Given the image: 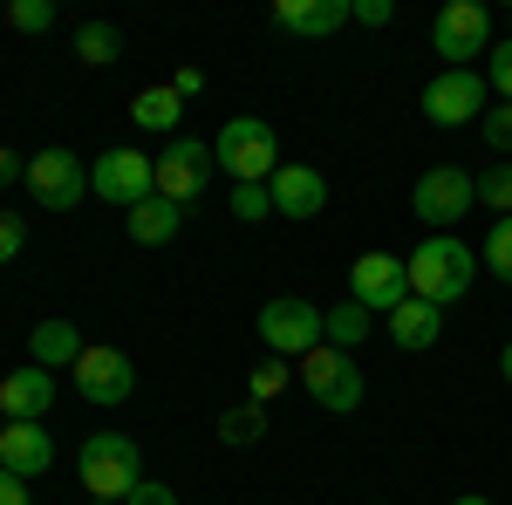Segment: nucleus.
<instances>
[{
	"label": "nucleus",
	"mask_w": 512,
	"mask_h": 505,
	"mask_svg": "<svg viewBox=\"0 0 512 505\" xmlns=\"http://www.w3.org/2000/svg\"><path fill=\"white\" fill-rule=\"evenodd\" d=\"M383 335H390L403 355H424V349H437V335H444V308H431V301H403V308H390L383 314Z\"/></svg>",
	"instance_id": "nucleus-18"
},
{
	"label": "nucleus",
	"mask_w": 512,
	"mask_h": 505,
	"mask_svg": "<svg viewBox=\"0 0 512 505\" xmlns=\"http://www.w3.org/2000/svg\"><path fill=\"white\" fill-rule=\"evenodd\" d=\"M219 437H226V444H260V437H267V403H253V396H246V403H226V410H219Z\"/></svg>",
	"instance_id": "nucleus-23"
},
{
	"label": "nucleus",
	"mask_w": 512,
	"mask_h": 505,
	"mask_svg": "<svg viewBox=\"0 0 512 505\" xmlns=\"http://www.w3.org/2000/svg\"><path fill=\"white\" fill-rule=\"evenodd\" d=\"M355 21V0H280L274 7V28H287V35H335V28H349Z\"/></svg>",
	"instance_id": "nucleus-17"
},
{
	"label": "nucleus",
	"mask_w": 512,
	"mask_h": 505,
	"mask_svg": "<svg viewBox=\"0 0 512 505\" xmlns=\"http://www.w3.org/2000/svg\"><path fill=\"white\" fill-rule=\"evenodd\" d=\"M431 48L444 55V69H472V55L492 48V14L485 0H444L431 21Z\"/></svg>",
	"instance_id": "nucleus-6"
},
{
	"label": "nucleus",
	"mask_w": 512,
	"mask_h": 505,
	"mask_svg": "<svg viewBox=\"0 0 512 505\" xmlns=\"http://www.w3.org/2000/svg\"><path fill=\"white\" fill-rule=\"evenodd\" d=\"M485 89H492L499 103H512V35L485 48Z\"/></svg>",
	"instance_id": "nucleus-28"
},
{
	"label": "nucleus",
	"mask_w": 512,
	"mask_h": 505,
	"mask_svg": "<svg viewBox=\"0 0 512 505\" xmlns=\"http://www.w3.org/2000/svg\"><path fill=\"white\" fill-rule=\"evenodd\" d=\"M485 103H492V89H485V69H437L424 82V117L437 130H458V123H478L485 117Z\"/></svg>",
	"instance_id": "nucleus-8"
},
{
	"label": "nucleus",
	"mask_w": 512,
	"mask_h": 505,
	"mask_svg": "<svg viewBox=\"0 0 512 505\" xmlns=\"http://www.w3.org/2000/svg\"><path fill=\"white\" fill-rule=\"evenodd\" d=\"M76 478H82L89 499L123 505L144 485V451H137V437H123V430H89L82 451H76Z\"/></svg>",
	"instance_id": "nucleus-2"
},
{
	"label": "nucleus",
	"mask_w": 512,
	"mask_h": 505,
	"mask_svg": "<svg viewBox=\"0 0 512 505\" xmlns=\"http://www.w3.org/2000/svg\"><path fill=\"white\" fill-rule=\"evenodd\" d=\"M48 465H55V437H48V424H7L0 430V471L41 478Z\"/></svg>",
	"instance_id": "nucleus-16"
},
{
	"label": "nucleus",
	"mask_w": 512,
	"mask_h": 505,
	"mask_svg": "<svg viewBox=\"0 0 512 505\" xmlns=\"http://www.w3.org/2000/svg\"><path fill=\"white\" fill-rule=\"evenodd\" d=\"M130 117H137V130H164V137H178V123H185V96H178L171 82H151V89H137Z\"/></svg>",
	"instance_id": "nucleus-21"
},
{
	"label": "nucleus",
	"mask_w": 512,
	"mask_h": 505,
	"mask_svg": "<svg viewBox=\"0 0 512 505\" xmlns=\"http://www.w3.org/2000/svg\"><path fill=\"white\" fill-rule=\"evenodd\" d=\"M89 349L76 335V321H41V328H28V362L35 369H76V355Z\"/></svg>",
	"instance_id": "nucleus-20"
},
{
	"label": "nucleus",
	"mask_w": 512,
	"mask_h": 505,
	"mask_svg": "<svg viewBox=\"0 0 512 505\" xmlns=\"http://www.w3.org/2000/svg\"><path fill=\"white\" fill-rule=\"evenodd\" d=\"M499 376H506V383H512V342H506V349H499Z\"/></svg>",
	"instance_id": "nucleus-38"
},
{
	"label": "nucleus",
	"mask_w": 512,
	"mask_h": 505,
	"mask_svg": "<svg viewBox=\"0 0 512 505\" xmlns=\"http://www.w3.org/2000/svg\"><path fill=\"white\" fill-rule=\"evenodd\" d=\"M89 505H110V499H89Z\"/></svg>",
	"instance_id": "nucleus-40"
},
{
	"label": "nucleus",
	"mask_w": 512,
	"mask_h": 505,
	"mask_svg": "<svg viewBox=\"0 0 512 505\" xmlns=\"http://www.w3.org/2000/svg\"><path fill=\"white\" fill-rule=\"evenodd\" d=\"M14 178H28V157H14L7 144H0V185H14Z\"/></svg>",
	"instance_id": "nucleus-36"
},
{
	"label": "nucleus",
	"mask_w": 512,
	"mask_h": 505,
	"mask_svg": "<svg viewBox=\"0 0 512 505\" xmlns=\"http://www.w3.org/2000/svg\"><path fill=\"white\" fill-rule=\"evenodd\" d=\"M478 198H485L499 219H512V164H485V171H478Z\"/></svg>",
	"instance_id": "nucleus-27"
},
{
	"label": "nucleus",
	"mask_w": 512,
	"mask_h": 505,
	"mask_svg": "<svg viewBox=\"0 0 512 505\" xmlns=\"http://www.w3.org/2000/svg\"><path fill=\"white\" fill-rule=\"evenodd\" d=\"M28 198H35L41 212H76L82 198H89V164L76 151H62V144H48V151L28 157Z\"/></svg>",
	"instance_id": "nucleus-5"
},
{
	"label": "nucleus",
	"mask_w": 512,
	"mask_h": 505,
	"mask_svg": "<svg viewBox=\"0 0 512 505\" xmlns=\"http://www.w3.org/2000/svg\"><path fill=\"white\" fill-rule=\"evenodd\" d=\"M130 246H171L178 239V226H185V205H171V198H144V205H130Z\"/></svg>",
	"instance_id": "nucleus-19"
},
{
	"label": "nucleus",
	"mask_w": 512,
	"mask_h": 505,
	"mask_svg": "<svg viewBox=\"0 0 512 505\" xmlns=\"http://www.w3.org/2000/svg\"><path fill=\"white\" fill-rule=\"evenodd\" d=\"M287 383H294V362H280V355H267V362H260L253 376H246V396H253V403H274V396H280Z\"/></svg>",
	"instance_id": "nucleus-25"
},
{
	"label": "nucleus",
	"mask_w": 512,
	"mask_h": 505,
	"mask_svg": "<svg viewBox=\"0 0 512 505\" xmlns=\"http://www.w3.org/2000/svg\"><path fill=\"white\" fill-rule=\"evenodd\" d=\"M233 219H246V226L274 219V192L267 185H233Z\"/></svg>",
	"instance_id": "nucleus-30"
},
{
	"label": "nucleus",
	"mask_w": 512,
	"mask_h": 505,
	"mask_svg": "<svg viewBox=\"0 0 512 505\" xmlns=\"http://www.w3.org/2000/svg\"><path fill=\"white\" fill-rule=\"evenodd\" d=\"M267 192H274V219H315L321 205H328V178H321L315 164H280L274 178H267Z\"/></svg>",
	"instance_id": "nucleus-15"
},
{
	"label": "nucleus",
	"mask_w": 512,
	"mask_h": 505,
	"mask_svg": "<svg viewBox=\"0 0 512 505\" xmlns=\"http://www.w3.org/2000/svg\"><path fill=\"white\" fill-rule=\"evenodd\" d=\"M35 492H28V478H14V471H0V505H28Z\"/></svg>",
	"instance_id": "nucleus-35"
},
{
	"label": "nucleus",
	"mask_w": 512,
	"mask_h": 505,
	"mask_svg": "<svg viewBox=\"0 0 512 505\" xmlns=\"http://www.w3.org/2000/svg\"><path fill=\"white\" fill-rule=\"evenodd\" d=\"M171 89H178V96H185V103H192L198 89H205V76H198V69H178V76H171Z\"/></svg>",
	"instance_id": "nucleus-37"
},
{
	"label": "nucleus",
	"mask_w": 512,
	"mask_h": 505,
	"mask_svg": "<svg viewBox=\"0 0 512 505\" xmlns=\"http://www.w3.org/2000/svg\"><path fill=\"white\" fill-rule=\"evenodd\" d=\"M55 410V369H14V376H0V417L7 424H41Z\"/></svg>",
	"instance_id": "nucleus-14"
},
{
	"label": "nucleus",
	"mask_w": 512,
	"mask_h": 505,
	"mask_svg": "<svg viewBox=\"0 0 512 505\" xmlns=\"http://www.w3.org/2000/svg\"><path fill=\"white\" fill-rule=\"evenodd\" d=\"M212 171H219L212 144H198V137H171V144H164V157H158V198L192 205V198L212 185Z\"/></svg>",
	"instance_id": "nucleus-12"
},
{
	"label": "nucleus",
	"mask_w": 512,
	"mask_h": 505,
	"mask_svg": "<svg viewBox=\"0 0 512 505\" xmlns=\"http://www.w3.org/2000/svg\"><path fill=\"white\" fill-rule=\"evenodd\" d=\"M369 335H376V314H369V308H355V301L328 308V349H349V355H355Z\"/></svg>",
	"instance_id": "nucleus-22"
},
{
	"label": "nucleus",
	"mask_w": 512,
	"mask_h": 505,
	"mask_svg": "<svg viewBox=\"0 0 512 505\" xmlns=\"http://www.w3.org/2000/svg\"><path fill=\"white\" fill-rule=\"evenodd\" d=\"M123 505H178V492H171V485H158V478H144V485H137Z\"/></svg>",
	"instance_id": "nucleus-33"
},
{
	"label": "nucleus",
	"mask_w": 512,
	"mask_h": 505,
	"mask_svg": "<svg viewBox=\"0 0 512 505\" xmlns=\"http://www.w3.org/2000/svg\"><path fill=\"white\" fill-rule=\"evenodd\" d=\"M410 205H417V219H424L431 233H451V226H458V219L478 205V178H465L458 164H431V171L417 178Z\"/></svg>",
	"instance_id": "nucleus-10"
},
{
	"label": "nucleus",
	"mask_w": 512,
	"mask_h": 505,
	"mask_svg": "<svg viewBox=\"0 0 512 505\" xmlns=\"http://www.w3.org/2000/svg\"><path fill=\"white\" fill-rule=\"evenodd\" d=\"M478 137H485L492 151H512V103H499V110H485V117H478Z\"/></svg>",
	"instance_id": "nucleus-31"
},
{
	"label": "nucleus",
	"mask_w": 512,
	"mask_h": 505,
	"mask_svg": "<svg viewBox=\"0 0 512 505\" xmlns=\"http://www.w3.org/2000/svg\"><path fill=\"white\" fill-rule=\"evenodd\" d=\"M349 301L369 314H390L410 301V267L396 260V253H362L349 267Z\"/></svg>",
	"instance_id": "nucleus-13"
},
{
	"label": "nucleus",
	"mask_w": 512,
	"mask_h": 505,
	"mask_svg": "<svg viewBox=\"0 0 512 505\" xmlns=\"http://www.w3.org/2000/svg\"><path fill=\"white\" fill-rule=\"evenodd\" d=\"M212 157H219V171H226L233 185H267L280 171V137H274L267 117H233L212 137Z\"/></svg>",
	"instance_id": "nucleus-4"
},
{
	"label": "nucleus",
	"mask_w": 512,
	"mask_h": 505,
	"mask_svg": "<svg viewBox=\"0 0 512 505\" xmlns=\"http://www.w3.org/2000/svg\"><path fill=\"white\" fill-rule=\"evenodd\" d=\"M76 55L89 62V69H110V62L123 55V35L110 28V21H82L76 28Z\"/></svg>",
	"instance_id": "nucleus-24"
},
{
	"label": "nucleus",
	"mask_w": 512,
	"mask_h": 505,
	"mask_svg": "<svg viewBox=\"0 0 512 505\" xmlns=\"http://www.w3.org/2000/svg\"><path fill=\"white\" fill-rule=\"evenodd\" d=\"M390 14H396L390 0H355V28H383Z\"/></svg>",
	"instance_id": "nucleus-34"
},
{
	"label": "nucleus",
	"mask_w": 512,
	"mask_h": 505,
	"mask_svg": "<svg viewBox=\"0 0 512 505\" xmlns=\"http://www.w3.org/2000/svg\"><path fill=\"white\" fill-rule=\"evenodd\" d=\"M451 505H492V499H478V492H465V499H451Z\"/></svg>",
	"instance_id": "nucleus-39"
},
{
	"label": "nucleus",
	"mask_w": 512,
	"mask_h": 505,
	"mask_svg": "<svg viewBox=\"0 0 512 505\" xmlns=\"http://www.w3.org/2000/svg\"><path fill=\"white\" fill-rule=\"evenodd\" d=\"M253 328H260L267 355H280V362H308V355L328 342V308L301 301V294H274L267 308L253 314Z\"/></svg>",
	"instance_id": "nucleus-3"
},
{
	"label": "nucleus",
	"mask_w": 512,
	"mask_h": 505,
	"mask_svg": "<svg viewBox=\"0 0 512 505\" xmlns=\"http://www.w3.org/2000/svg\"><path fill=\"white\" fill-rule=\"evenodd\" d=\"M130 389H137V362L110 342H89L76 355V396L82 403H96V410H110V403H130Z\"/></svg>",
	"instance_id": "nucleus-11"
},
{
	"label": "nucleus",
	"mask_w": 512,
	"mask_h": 505,
	"mask_svg": "<svg viewBox=\"0 0 512 505\" xmlns=\"http://www.w3.org/2000/svg\"><path fill=\"white\" fill-rule=\"evenodd\" d=\"M478 260L512 287V219H492V233H485V253H478Z\"/></svg>",
	"instance_id": "nucleus-29"
},
{
	"label": "nucleus",
	"mask_w": 512,
	"mask_h": 505,
	"mask_svg": "<svg viewBox=\"0 0 512 505\" xmlns=\"http://www.w3.org/2000/svg\"><path fill=\"white\" fill-rule=\"evenodd\" d=\"M410 294L417 301H431V308H451V301H465L472 294V280H478V253L465 246L458 233H431L410 260Z\"/></svg>",
	"instance_id": "nucleus-1"
},
{
	"label": "nucleus",
	"mask_w": 512,
	"mask_h": 505,
	"mask_svg": "<svg viewBox=\"0 0 512 505\" xmlns=\"http://www.w3.org/2000/svg\"><path fill=\"white\" fill-rule=\"evenodd\" d=\"M89 192L103 198V205H117V212H130V205H144V198L158 192V157L144 151H103L96 164H89Z\"/></svg>",
	"instance_id": "nucleus-7"
},
{
	"label": "nucleus",
	"mask_w": 512,
	"mask_h": 505,
	"mask_svg": "<svg viewBox=\"0 0 512 505\" xmlns=\"http://www.w3.org/2000/svg\"><path fill=\"white\" fill-rule=\"evenodd\" d=\"M21 246H28V226H21V212H0V267H7V260H21Z\"/></svg>",
	"instance_id": "nucleus-32"
},
{
	"label": "nucleus",
	"mask_w": 512,
	"mask_h": 505,
	"mask_svg": "<svg viewBox=\"0 0 512 505\" xmlns=\"http://www.w3.org/2000/svg\"><path fill=\"white\" fill-rule=\"evenodd\" d=\"M7 28L14 35H48L55 28V0H14L7 7Z\"/></svg>",
	"instance_id": "nucleus-26"
},
{
	"label": "nucleus",
	"mask_w": 512,
	"mask_h": 505,
	"mask_svg": "<svg viewBox=\"0 0 512 505\" xmlns=\"http://www.w3.org/2000/svg\"><path fill=\"white\" fill-rule=\"evenodd\" d=\"M0 430H7V417H0Z\"/></svg>",
	"instance_id": "nucleus-41"
},
{
	"label": "nucleus",
	"mask_w": 512,
	"mask_h": 505,
	"mask_svg": "<svg viewBox=\"0 0 512 505\" xmlns=\"http://www.w3.org/2000/svg\"><path fill=\"white\" fill-rule=\"evenodd\" d=\"M301 389L315 396L321 410H335V417H349V410H362V369H355V355L349 349H328L321 342L308 362H301Z\"/></svg>",
	"instance_id": "nucleus-9"
}]
</instances>
